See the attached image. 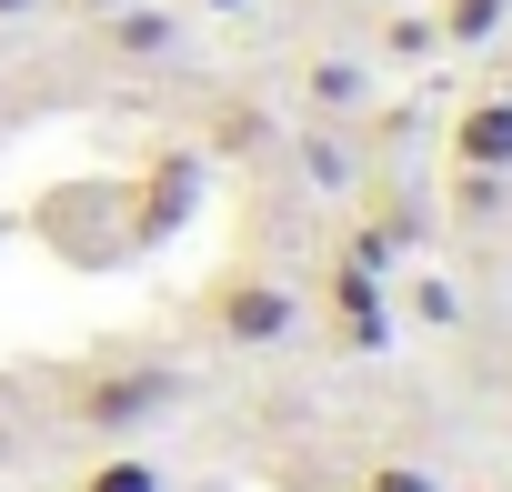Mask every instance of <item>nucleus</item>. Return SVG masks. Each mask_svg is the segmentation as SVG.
I'll return each instance as SVG.
<instances>
[{"label": "nucleus", "instance_id": "obj_1", "mask_svg": "<svg viewBox=\"0 0 512 492\" xmlns=\"http://www.w3.org/2000/svg\"><path fill=\"white\" fill-rule=\"evenodd\" d=\"M181 402V372L171 362H91L61 382V422L71 432H101V442H131L141 422H161Z\"/></svg>", "mask_w": 512, "mask_h": 492}, {"label": "nucleus", "instance_id": "obj_6", "mask_svg": "<svg viewBox=\"0 0 512 492\" xmlns=\"http://www.w3.org/2000/svg\"><path fill=\"white\" fill-rule=\"evenodd\" d=\"M101 21H111V51L121 61H161L181 41V11H141V0H121V11H101Z\"/></svg>", "mask_w": 512, "mask_h": 492}, {"label": "nucleus", "instance_id": "obj_15", "mask_svg": "<svg viewBox=\"0 0 512 492\" xmlns=\"http://www.w3.org/2000/svg\"><path fill=\"white\" fill-rule=\"evenodd\" d=\"M191 11H251V0H191Z\"/></svg>", "mask_w": 512, "mask_h": 492}, {"label": "nucleus", "instance_id": "obj_4", "mask_svg": "<svg viewBox=\"0 0 512 492\" xmlns=\"http://www.w3.org/2000/svg\"><path fill=\"white\" fill-rule=\"evenodd\" d=\"M322 322H332V342H342V352H382V342H392L382 272H362V262H332V272H322Z\"/></svg>", "mask_w": 512, "mask_h": 492}, {"label": "nucleus", "instance_id": "obj_13", "mask_svg": "<svg viewBox=\"0 0 512 492\" xmlns=\"http://www.w3.org/2000/svg\"><path fill=\"white\" fill-rule=\"evenodd\" d=\"M302 171H312L322 191H342V181H352V161H342V141H322V131L302 141Z\"/></svg>", "mask_w": 512, "mask_h": 492}, {"label": "nucleus", "instance_id": "obj_5", "mask_svg": "<svg viewBox=\"0 0 512 492\" xmlns=\"http://www.w3.org/2000/svg\"><path fill=\"white\" fill-rule=\"evenodd\" d=\"M442 161L452 171H512V91H472L442 121Z\"/></svg>", "mask_w": 512, "mask_h": 492}, {"label": "nucleus", "instance_id": "obj_7", "mask_svg": "<svg viewBox=\"0 0 512 492\" xmlns=\"http://www.w3.org/2000/svg\"><path fill=\"white\" fill-rule=\"evenodd\" d=\"M71 492H171V482H161V462H151L141 442H121V452L81 462V472H71Z\"/></svg>", "mask_w": 512, "mask_h": 492}, {"label": "nucleus", "instance_id": "obj_11", "mask_svg": "<svg viewBox=\"0 0 512 492\" xmlns=\"http://www.w3.org/2000/svg\"><path fill=\"white\" fill-rule=\"evenodd\" d=\"M502 201H512V171H452V211L462 221H502Z\"/></svg>", "mask_w": 512, "mask_h": 492}, {"label": "nucleus", "instance_id": "obj_14", "mask_svg": "<svg viewBox=\"0 0 512 492\" xmlns=\"http://www.w3.org/2000/svg\"><path fill=\"white\" fill-rule=\"evenodd\" d=\"M362 492H442V482H432L422 462H372V472H362Z\"/></svg>", "mask_w": 512, "mask_h": 492}, {"label": "nucleus", "instance_id": "obj_12", "mask_svg": "<svg viewBox=\"0 0 512 492\" xmlns=\"http://www.w3.org/2000/svg\"><path fill=\"white\" fill-rule=\"evenodd\" d=\"M382 51H392V61H432V51H442V31H432L422 11H402V21L382 31Z\"/></svg>", "mask_w": 512, "mask_h": 492}, {"label": "nucleus", "instance_id": "obj_3", "mask_svg": "<svg viewBox=\"0 0 512 492\" xmlns=\"http://www.w3.org/2000/svg\"><path fill=\"white\" fill-rule=\"evenodd\" d=\"M191 211H201V151H151L141 161V181L121 191V241H171V231H191Z\"/></svg>", "mask_w": 512, "mask_h": 492}, {"label": "nucleus", "instance_id": "obj_17", "mask_svg": "<svg viewBox=\"0 0 512 492\" xmlns=\"http://www.w3.org/2000/svg\"><path fill=\"white\" fill-rule=\"evenodd\" d=\"M81 11H91V21H101V11H121V0H81Z\"/></svg>", "mask_w": 512, "mask_h": 492}, {"label": "nucleus", "instance_id": "obj_9", "mask_svg": "<svg viewBox=\"0 0 512 492\" xmlns=\"http://www.w3.org/2000/svg\"><path fill=\"white\" fill-rule=\"evenodd\" d=\"M362 91H372L362 61H302V101L312 111H362Z\"/></svg>", "mask_w": 512, "mask_h": 492}, {"label": "nucleus", "instance_id": "obj_16", "mask_svg": "<svg viewBox=\"0 0 512 492\" xmlns=\"http://www.w3.org/2000/svg\"><path fill=\"white\" fill-rule=\"evenodd\" d=\"M21 11H31V0H0V21H21Z\"/></svg>", "mask_w": 512, "mask_h": 492}, {"label": "nucleus", "instance_id": "obj_10", "mask_svg": "<svg viewBox=\"0 0 512 492\" xmlns=\"http://www.w3.org/2000/svg\"><path fill=\"white\" fill-rule=\"evenodd\" d=\"M262 141H272V111H262V101H231V111H211V151H221V161H251Z\"/></svg>", "mask_w": 512, "mask_h": 492}, {"label": "nucleus", "instance_id": "obj_8", "mask_svg": "<svg viewBox=\"0 0 512 492\" xmlns=\"http://www.w3.org/2000/svg\"><path fill=\"white\" fill-rule=\"evenodd\" d=\"M432 31H442V51H482V41L512 31V0H442Z\"/></svg>", "mask_w": 512, "mask_h": 492}, {"label": "nucleus", "instance_id": "obj_2", "mask_svg": "<svg viewBox=\"0 0 512 492\" xmlns=\"http://www.w3.org/2000/svg\"><path fill=\"white\" fill-rule=\"evenodd\" d=\"M201 322H211L231 352H272V342H292V332L312 322V302H302V282H282V272H262V262H231V272H211Z\"/></svg>", "mask_w": 512, "mask_h": 492}]
</instances>
